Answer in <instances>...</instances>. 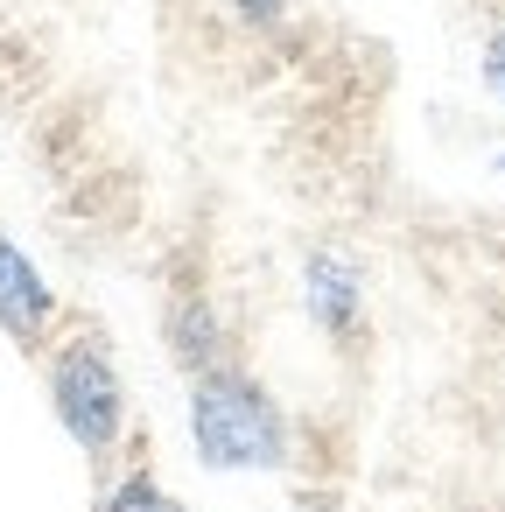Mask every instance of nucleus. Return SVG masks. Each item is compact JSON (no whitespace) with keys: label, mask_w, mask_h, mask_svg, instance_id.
I'll return each mask as SVG.
<instances>
[{"label":"nucleus","mask_w":505,"mask_h":512,"mask_svg":"<svg viewBox=\"0 0 505 512\" xmlns=\"http://www.w3.org/2000/svg\"><path fill=\"white\" fill-rule=\"evenodd\" d=\"M183 421H190L197 463L218 470V477H281L295 463L288 407L246 358H225V365L197 372L190 400H183Z\"/></svg>","instance_id":"obj_1"},{"label":"nucleus","mask_w":505,"mask_h":512,"mask_svg":"<svg viewBox=\"0 0 505 512\" xmlns=\"http://www.w3.org/2000/svg\"><path fill=\"white\" fill-rule=\"evenodd\" d=\"M43 393H50L57 428H64L92 463H120L127 428H134V393H127V372H120L106 330L64 323V330L43 344Z\"/></svg>","instance_id":"obj_2"},{"label":"nucleus","mask_w":505,"mask_h":512,"mask_svg":"<svg viewBox=\"0 0 505 512\" xmlns=\"http://www.w3.org/2000/svg\"><path fill=\"white\" fill-rule=\"evenodd\" d=\"M295 295H302L309 330H316L330 351H358V344H365L372 288H365V267H358L344 246H309V253H302V274H295Z\"/></svg>","instance_id":"obj_3"},{"label":"nucleus","mask_w":505,"mask_h":512,"mask_svg":"<svg viewBox=\"0 0 505 512\" xmlns=\"http://www.w3.org/2000/svg\"><path fill=\"white\" fill-rule=\"evenodd\" d=\"M57 330H64V302H57L50 274L29 260V246L8 225H0V337L22 344V351H43Z\"/></svg>","instance_id":"obj_4"},{"label":"nucleus","mask_w":505,"mask_h":512,"mask_svg":"<svg viewBox=\"0 0 505 512\" xmlns=\"http://www.w3.org/2000/svg\"><path fill=\"white\" fill-rule=\"evenodd\" d=\"M162 344H169V358H176L183 379H197V372L239 358V337H232V323H225V309H218V288L176 281L169 302H162Z\"/></svg>","instance_id":"obj_5"},{"label":"nucleus","mask_w":505,"mask_h":512,"mask_svg":"<svg viewBox=\"0 0 505 512\" xmlns=\"http://www.w3.org/2000/svg\"><path fill=\"white\" fill-rule=\"evenodd\" d=\"M99 512H190V505H183L148 463H127V470L99 491Z\"/></svg>","instance_id":"obj_6"},{"label":"nucleus","mask_w":505,"mask_h":512,"mask_svg":"<svg viewBox=\"0 0 505 512\" xmlns=\"http://www.w3.org/2000/svg\"><path fill=\"white\" fill-rule=\"evenodd\" d=\"M225 8H232V22H239V29H260V36H274V29L295 15V0H225Z\"/></svg>","instance_id":"obj_7"},{"label":"nucleus","mask_w":505,"mask_h":512,"mask_svg":"<svg viewBox=\"0 0 505 512\" xmlns=\"http://www.w3.org/2000/svg\"><path fill=\"white\" fill-rule=\"evenodd\" d=\"M484 85H491V92L505 99V29H498V36L484 43Z\"/></svg>","instance_id":"obj_8"}]
</instances>
